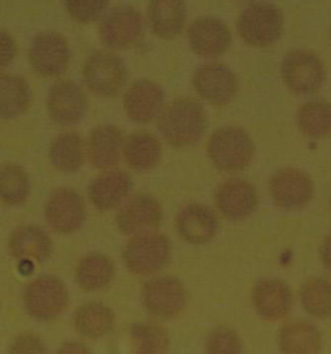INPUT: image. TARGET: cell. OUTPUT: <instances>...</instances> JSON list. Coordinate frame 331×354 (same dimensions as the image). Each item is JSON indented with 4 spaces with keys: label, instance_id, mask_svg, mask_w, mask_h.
<instances>
[{
    "label": "cell",
    "instance_id": "cell-1",
    "mask_svg": "<svg viewBox=\"0 0 331 354\" xmlns=\"http://www.w3.org/2000/svg\"><path fill=\"white\" fill-rule=\"evenodd\" d=\"M159 132L166 142L186 148L198 142L207 128L205 108L195 99L183 97L166 106L159 117Z\"/></svg>",
    "mask_w": 331,
    "mask_h": 354
},
{
    "label": "cell",
    "instance_id": "cell-2",
    "mask_svg": "<svg viewBox=\"0 0 331 354\" xmlns=\"http://www.w3.org/2000/svg\"><path fill=\"white\" fill-rule=\"evenodd\" d=\"M237 31L247 46L255 48L273 46L283 35V10L272 3L259 0L251 3L240 13Z\"/></svg>",
    "mask_w": 331,
    "mask_h": 354
},
{
    "label": "cell",
    "instance_id": "cell-3",
    "mask_svg": "<svg viewBox=\"0 0 331 354\" xmlns=\"http://www.w3.org/2000/svg\"><path fill=\"white\" fill-rule=\"evenodd\" d=\"M83 80L98 97H116L126 86L128 70L123 59L114 50H96L83 65Z\"/></svg>",
    "mask_w": 331,
    "mask_h": 354
},
{
    "label": "cell",
    "instance_id": "cell-4",
    "mask_svg": "<svg viewBox=\"0 0 331 354\" xmlns=\"http://www.w3.org/2000/svg\"><path fill=\"white\" fill-rule=\"evenodd\" d=\"M171 256L170 239L156 232L132 236L123 250V261L128 272L140 277L156 274L170 263Z\"/></svg>",
    "mask_w": 331,
    "mask_h": 354
},
{
    "label": "cell",
    "instance_id": "cell-5",
    "mask_svg": "<svg viewBox=\"0 0 331 354\" xmlns=\"http://www.w3.org/2000/svg\"><path fill=\"white\" fill-rule=\"evenodd\" d=\"M253 154V140L240 127H223L215 131L207 144V156L211 163L225 172H237L247 167Z\"/></svg>",
    "mask_w": 331,
    "mask_h": 354
},
{
    "label": "cell",
    "instance_id": "cell-6",
    "mask_svg": "<svg viewBox=\"0 0 331 354\" xmlns=\"http://www.w3.org/2000/svg\"><path fill=\"white\" fill-rule=\"evenodd\" d=\"M145 34V19L134 7L120 6L100 21L98 38L107 50H127L136 47Z\"/></svg>",
    "mask_w": 331,
    "mask_h": 354
},
{
    "label": "cell",
    "instance_id": "cell-7",
    "mask_svg": "<svg viewBox=\"0 0 331 354\" xmlns=\"http://www.w3.org/2000/svg\"><path fill=\"white\" fill-rule=\"evenodd\" d=\"M28 59L37 75L46 79L59 78L70 64V44L57 31H42L30 43Z\"/></svg>",
    "mask_w": 331,
    "mask_h": 354
},
{
    "label": "cell",
    "instance_id": "cell-8",
    "mask_svg": "<svg viewBox=\"0 0 331 354\" xmlns=\"http://www.w3.org/2000/svg\"><path fill=\"white\" fill-rule=\"evenodd\" d=\"M24 305L33 318L44 322L53 321L68 308V288L57 277H38L26 287Z\"/></svg>",
    "mask_w": 331,
    "mask_h": 354
},
{
    "label": "cell",
    "instance_id": "cell-9",
    "mask_svg": "<svg viewBox=\"0 0 331 354\" xmlns=\"http://www.w3.org/2000/svg\"><path fill=\"white\" fill-rule=\"evenodd\" d=\"M281 75L286 87L294 93L311 95L323 86L326 70L317 53L308 50H295L283 57Z\"/></svg>",
    "mask_w": 331,
    "mask_h": 354
},
{
    "label": "cell",
    "instance_id": "cell-10",
    "mask_svg": "<svg viewBox=\"0 0 331 354\" xmlns=\"http://www.w3.org/2000/svg\"><path fill=\"white\" fill-rule=\"evenodd\" d=\"M141 299L149 315L159 319H174L186 309V287L175 277H156L143 287Z\"/></svg>",
    "mask_w": 331,
    "mask_h": 354
},
{
    "label": "cell",
    "instance_id": "cell-11",
    "mask_svg": "<svg viewBox=\"0 0 331 354\" xmlns=\"http://www.w3.org/2000/svg\"><path fill=\"white\" fill-rule=\"evenodd\" d=\"M44 217L48 227L56 233L64 236L74 234L86 223L84 201L73 189H59L48 198L44 207Z\"/></svg>",
    "mask_w": 331,
    "mask_h": 354
},
{
    "label": "cell",
    "instance_id": "cell-12",
    "mask_svg": "<svg viewBox=\"0 0 331 354\" xmlns=\"http://www.w3.org/2000/svg\"><path fill=\"white\" fill-rule=\"evenodd\" d=\"M88 101L84 89L70 79L56 80L48 91L47 110L51 119L60 126H74L86 115Z\"/></svg>",
    "mask_w": 331,
    "mask_h": 354
},
{
    "label": "cell",
    "instance_id": "cell-13",
    "mask_svg": "<svg viewBox=\"0 0 331 354\" xmlns=\"http://www.w3.org/2000/svg\"><path fill=\"white\" fill-rule=\"evenodd\" d=\"M186 39L197 56L216 59L229 50L232 32L224 21L205 16L190 22L186 29Z\"/></svg>",
    "mask_w": 331,
    "mask_h": 354
},
{
    "label": "cell",
    "instance_id": "cell-14",
    "mask_svg": "<svg viewBox=\"0 0 331 354\" xmlns=\"http://www.w3.org/2000/svg\"><path fill=\"white\" fill-rule=\"evenodd\" d=\"M165 91L153 80L134 82L123 96L127 118L137 124H147L159 119L166 105Z\"/></svg>",
    "mask_w": 331,
    "mask_h": 354
},
{
    "label": "cell",
    "instance_id": "cell-15",
    "mask_svg": "<svg viewBox=\"0 0 331 354\" xmlns=\"http://www.w3.org/2000/svg\"><path fill=\"white\" fill-rule=\"evenodd\" d=\"M195 92L215 106H223L233 100L238 91V80L224 64L210 62L199 66L193 75Z\"/></svg>",
    "mask_w": 331,
    "mask_h": 354
},
{
    "label": "cell",
    "instance_id": "cell-16",
    "mask_svg": "<svg viewBox=\"0 0 331 354\" xmlns=\"http://www.w3.org/2000/svg\"><path fill=\"white\" fill-rule=\"evenodd\" d=\"M163 209L158 199L149 194H138L131 198L118 211L117 227L126 236H137L153 232L159 227Z\"/></svg>",
    "mask_w": 331,
    "mask_h": 354
},
{
    "label": "cell",
    "instance_id": "cell-17",
    "mask_svg": "<svg viewBox=\"0 0 331 354\" xmlns=\"http://www.w3.org/2000/svg\"><path fill=\"white\" fill-rule=\"evenodd\" d=\"M269 192L277 206L285 209H299L311 202L314 187L311 177L303 171L285 168L273 175Z\"/></svg>",
    "mask_w": 331,
    "mask_h": 354
},
{
    "label": "cell",
    "instance_id": "cell-18",
    "mask_svg": "<svg viewBox=\"0 0 331 354\" xmlns=\"http://www.w3.org/2000/svg\"><path fill=\"white\" fill-rule=\"evenodd\" d=\"M215 203L219 212L228 220H244L258 207V194L255 187L240 178L223 183L216 190Z\"/></svg>",
    "mask_w": 331,
    "mask_h": 354
},
{
    "label": "cell",
    "instance_id": "cell-19",
    "mask_svg": "<svg viewBox=\"0 0 331 354\" xmlns=\"http://www.w3.org/2000/svg\"><path fill=\"white\" fill-rule=\"evenodd\" d=\"M146 12L150 30L159 39H176L186 29V0H149Z\"/></svg>",
    "mask_w": 331,
    "mask_h": 354
},
{
    "label": "cell",
    "instance_id": "cell-20",
    "mask_svg": "<svg viewBox=\"0 0 331 354\" xmlns=\"http://www.w3.org/2000/svg\"><path fill=\"white\" fill-rule=\"evenodd\" d=\"M132 177L125 171L107 169L89 185L88 197L98 211H110L122 206L132 190Z\"/></svg>",
    "mask_w": 331,
    "mask_h": 354
},
{
    "label": "cell",
    "instance_id": "cell-21",
    "mask_svg": "<svg viewBox=\"0 0 331 354\" xmlns=\"http://www.w3.org/2000/svg\"><path fill=\"white\" fill-rule=\"evenodd\" d=\"M179 236L190 245H205L217 232V218L213 209L204 205H188L176 216Z\"/></svg>",
    "mask_w": 331,
    "mask_h": 354
},
{
    "label": "cell",
    "instance_id": "cell-22",
    "mask_svg": "<svg viewBox=\"0 0 331 354\" xmlns=\"http://www.w3.org/2000/svg\"><path fill=\"white\" fill-rule=\"evenodd\" d=\"M125 138L114 124H101L88 138L87 157L92 167L109 169L114 167L123 156Z\"/></svg>",
    "mask_w": 331,
    "mask_h": 354
},
{
    "label": "cell",
    "instance_id": "cell-23",
    "mask_svg": "<svg viewBox=\"0 0 331 354\" xmlns=\"http://www.w3.org/2000/svg\"><path fill=\"white\" fill-rule=\"evenodd\" d=\"M253 301L256 313L262 318L278 321L289 315L292 309V291L283 281L267 278L255 286Z\"/></svg>",
    "mask_w": 331,
    "mask_h": 354
},
{
    "label": "cell",
    "instance_id": "cell-24",
    "mask_svg": "<svg viewBox=\"0 0 331 354\" xmlns=\"http://www.w3.org/2000/svg\"><path fill=\"white\" fill-rule=\"evenodd\" d=\"M8 250L17 261L29 260L38 264L51 257L53 243L44 229L37 225H22L10 234Z\"/></svg>",
    "mask_w": 331,
    "mask_h": 354
},
{
    "label": "cell",
    "instance_id": "cell-25",
    "mask_svg": "<svg viewBox=\"0 0 331 354\" xmlns=\"http://www.w3.org/2000/svg\"><path fill=\"white\" fill-rule=\"evenodd\" d=\"M87 147L75 132H64L55 138L48 149L49 163L60 172L73 174L83 167Z\"/></svg>",
    "mask_w": 331,
    "mask_h": 354
},
{
    "label": "cell",
    "instance_id": "cell-26",
    "mask_svg": "<svg viewBox=\"0 0 331 354\" xmlns=\"http://www.w3.org/2000/svg\"><path fill=\"white\" fill-rule=\"evenodd\" d=\"M123 157L129 168L135 171H150L162 159L161 141L150 132H135L125 140Z\"/></svg>",
    "mask_w": 331,
    "mask_h": 354
},
{
    "label": "cell",
    "instance_id": "cell-27",
    "mask_svg": "<svg viewBox=\"0 0 331 354\" xmlns=\"http://www.w3.org/2000/svg\"><path fill=\"white\" fill-rule=\"evenodd\" d=\"M31 105L29 82L16 74H0V118L24 115Z\"/></svg>",
    "mask_w": 331,
    "mask_h": 354
},
{
    "label": "cell",
    "instance_id": "cell-28",
    "mask_svg": "<svg viewBox=\"0 0 331 354\" xmlns=\"http://www.w3.org/2000/svg\"><path fill=\"white\" fill-rule=\"evenodd\" d=\"M116 276L113 260L102 254H91L80 259L75 268V282L86 292L107 288Z\"/></svg>",
    "mask_w": 331,
    "mask_h": 354
},
{
    "label": "cell",
    "instance_id": "cell-29",
    "mask_svg": "<svg viewBox=\"0 0 331 354\" xmlns=\"http://www.w3.org/2000/svg\"><path fill=\"white\" fill-rule=\"evenodd\" d=\"M116 322L113 310L101 303H87L75 312L73 324L78 334L87 339H100L109 334Z\"/></svg>",
    "mask_w": 331,
    "mask_h": 354
},
{
    "label": "cell",
    "instance_id": "cell-30",
    "mask_svg": "<svg viewBox=\"0 0 331 354\" xmlns=\"http://www.w3.org/2000/svg\"><path fill=\"white\" fill-rule=\"evenodd\" d=\"M278 343L283 353H319L321 349V335L308 322L292 321L283 326Z\"/></svg>",
    "mask_w": 331,
    "mask_h": 354
},
{
    "label": "cell",
    "instance_id": "cell-31",
    "mask_svg": "<svg viewBox=\"0 0 331 354\" xmlns=\"http://www.w3.org/2000/svg\"><path fill=\"white\" fill-rule=\"evenodd\" d=\"M296 124L304 136L322 138L331 133V104L323 100L305 102L296 114Z\"/></svg>",
    "mask_w": 331,
    "mask_h": 354
},
{
    "label": "cell",
    "instance_id": "cell-32",
    "mask_svg": "<svg viewBox=\"0 0 331 354\" xmlns=\"http://www.w3.org/2000/svg\"><path fill=\"white\" fill-rule=\"evenodd\" d=\"M30 196L28 172L16 163L0 167V201L10 207L24 205Z\"/></svg>",
    "mask_w": 331,
    "mask_h": 354
},
{
    "label": "cell",
    "instance_id": "cell-33",
    "mask_svg": "<svg viewBox=\"0 0 331 354\" xmlns=\"http://www.w3.org/2000/svg\"><path fill=\"white\" fill-rule=\"evenodd\" d=\"M304 309L312 317L326 319L331 317V282L326 278L308 279L301 290Z\"/></svg>",
    "mask_w": 331,
    "mask_h": 354
},
{
    "label": "cell",
    "instance_id": "cell-34",
    "mask_svg": "<svg viewBox=\"0 0 331 354\" xmlns=\"http://www.w3.org/2000/svg\"><path fill=\"white\" fill-rule=\"evenodd\" d=\"M134 352L140 354L166 353L170 348V336L161 326L138 324L129 330Z\"/></svg>",
    "mask_w": 331,
    "mask_h": 354
},
{
    "label": "cell",
    "instance_id": "cell-35",
    "mask_svg": "<svg viewBox=\"0 0 331 354\" xmlns=\"http://www.w3.org/2000/svg\"><path fill=\"white\" fill-rule=\"evenodd\" d=\"M64 7L71 20L88 25L107 15L109 0H64Z\"/></svg>",
    "mask_w": 331,
    "mask_h": 354
},
{
    "label": "cell",
    "instance_id": "cell-36",
    "mask_svg": "<svg viewBox=\"0 0 331 354\" xmlns=\"http://www.w3.org/2000/svg\"><path fill=\"white\" fill-rule=\"evenodd\" d=\"M242 344L238 334L229 328H216L206 340V352L213 354H237Z\"/></svg>",
    "mask_w": 331,
    "mask_h": 354
},
{
    "label": "cell",
    "instance_id": "cell-37",
    "mask_svg": "<svg viewBox=\"0 0 331 354\" xmlns=\"http://www.w3.org/2000/svg\"><path fill=\"white\" fill-rule=\"evenodd\" d=\"M12 354H42L47 353V346L38 335L21 334L13 339L10 345Z\"/></svg>",
    "mask_w": 331,
    "mask_h": 354
},
{
    "label": "cell",
    "instance_id": "cell-38",
    "mask_svg": "<svg viewBox=\"0 0 331 354\" xmlns=\"http://www.w3.org/2000/svg\"><path fill=\"white\" fill-rule=\"evenodd\" d=\"M19 52L17 41L7 30L0 29V71L7 69Z\"/></svg>",
    "mask_w": 331,
    "mask_h": 354
},
{
    "label": "cell",
    "instance_id": "cell-39",
    "mask_svg": "<svg viewBox=\"0 0 331 354\" xmlns=\"http://www.w3.org/2000/svg\"><path fill=\"white\" fill-rule=\"evenodd\" d=\"M57 353L61 354H79V353H89V349H88L86 345L80 342H68V343H64L59 348Z\"/></svg>",
    "mask_w": 331,
    "mask_h": 354
},
{
    "label": "cell",
    "instance_id": "cell-40",
    "mask_svg": "<svg viewBox=\"0 0 331 354\" xmlns=\"http://www.w3.org/2000/svg\"><path fill=\"white\" fill-rule=\"evenodd\" d=\"M321 260L323 266L331 272V236L325 239L321 246Z\"/></svg>",
    "mask_w": 331,
    "mask_h": 354
},
{
    "label": "cell",
    "instance_id": "cell-41",
    "mask_svg": "<svg viewBox=\"0 0 331 354\" xmlns=\"http://www.w3.org/2000/svg\"><path fill=\"white\" fill-rule=\"evenodd\" d=\"M242 1H258V0H242Z\"/></svg>",
    "mask_w": 331,
    "mask_h": 354
},
{
    "label": "cell",
    "instance_id": "cell-42",
    "mask_svg": "<svg viewBox=\"0 0 331 354\" xmlns=\"http://www.w3.org/2000/svg\"><path fill=\"white\" fill-rule=\"evenodd\" d=\"M330 37H331V31H330Z\"/></svg>",
    "mask_w": 331,
    "mask_h": 354
}]
</instances>
